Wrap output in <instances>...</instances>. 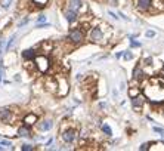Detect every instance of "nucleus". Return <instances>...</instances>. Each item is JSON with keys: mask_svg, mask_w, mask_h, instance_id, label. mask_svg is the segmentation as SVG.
Here are the masks:
<instances>
[{"mask_svg": "<svg viewBox=\"0 0 164 151\" xmlns=\"http://www.w3.org/2000/svg\"><path fill=\"white\" fill-rule=\"evenodd\" d=\"M146 98L152 102H161L164 101V80L152 77L146 82V88H144Z\"/></svg>", "mask_w": 164, "mask_h": 151, "instance_id": "f257e3e1", "label": "nucleus"}, {"mask_svg": "<svg viewBox=\"0 0 164 151\" xmlns=\"http://www.w3.org/2000/svg\"><path fill=\"white\" fill-rule=\"evenodd\" d=\"M36 64H37V68L40 70L41 73H46V71H48V68H49V59L46 58V56H43V55L37 56V58H36Z\"/></svg>", "mask_w": 164, "mask_h": 151, "instance_id": "f03ea898", "label": "nucleus"}, {"mask_svg": "<svg viewBox=\"0 0 164 151\" xmlns=\"http://www.w3.org/2000/svg\"><path fill=\"white\" fill-rule=\"evenodd\" d=\"M83 37H84V34H83L82 30H73V31H69L68 40L73 43H80L83 40Z\"/></svg>", "mask_w": 164, "mask_h": 151, "instance_id": "7ed1b4c3", "label": "nucleus"}, {"mask_svg": "<svg viewBox=\"0 0 164 151\" xmlns=\"http://www.w3.org/2000/svg\"><path fill=\"white\" fill-rule=\"evenodd\" d=\"M75 138H77V132H75L74 129H68V131H65L62 133V139H64L65 142H68V144L74 142Z\"/></svg>", "mask_w": 164, "mask_h": 151, "instance_id": "20e7f679", "label": "nucleus"}, {"mask_svg": "<svg viewBox=\"0 0 164 151\" xmlns=\"http://www.w3.org/2000/svg\"><path fill=\"white\" fill-rule=\"evenodd\" d=\"M133 3H135V6L139 9V11H142L145 12L151 5V0H133Z\"/></svg>", "mask_w": 164, "mask_h": 151, "instance_id": "39448f33", "label": "nucleus"}, {"mask_svg": "<svg viewBox=\"0 0 164 151\" xmlns=\"http://www.w3.org/2000/svg\"><path fill=\"white\" fill-rule=\"evenodd\" d=\"M90 37H92V40L93 41H101L103 39V34H102V31H101V28H93L92 30V33H90Z\"/></svg>", "mask_w": 164, "mask_h": 151, "instance_id": "423d86ee", "label": "nucleus"}, {"mask_svg": "<svg viewBox=\"0 0 164 151\" xmlns=\"http://www.w3.org/2000/svg\"><path fill=\"white\" fill-rule=\"evenodd\" d=\"M11 110L9 108H3V110H0V120L3 122V123H9V120H11Z\"/></svg>", "mask_w": 164, "mask_h": 151, "instance_id": "0eeeda50", "label": "nucleus"}, {"mask_svg": "<svg viewBox=\"0 0 164 151\" xmlns=\"http://www.w3.org/2000/svg\"><path fill=\"white\" fill-rule=\"evenodd\" d=\"M144 102H145V98L141 95H136L133 99H132V104H133V107H135L136 110H139V108L144 105Z\"/></svg>", "mask_w": 164, "mask_h": 151, "instance_id": "6e6552de", "label": "nucleus"}, {"mask_svg": "<svg viewBox=\"0 0 164 151\" xmlns=\"http://www.w3.org/2000/svg\"><path fill=\"white\" fill-rule=\"evenodd\" d=\"M65 18H67L68 22H74V21L77 19V12L73 11V9H68V11L65 12Z\"/></svg>", "mask_w": 164, "mask_h": 151, "instance_id": "1a4fd4ad", "label": "nucleus"}, {"mask_svg": "<svg viewBox=\"0 0 164 151\" xmlns=\"http://www.w3.org/2000/svg\"><path fill=\"white\" fill-rule=\"evenodd\" d=\"M133 77H135L136 80H139V82H141V80H144L145 73H144V71H142V68H141L139 65H137L136 68H135V71H133Z\"/></svg>", "mask_w": 164, "mask_h": 151, "instance_id": "9d476101", "label": "nucleus"}, {"mask_svg": "<svg viewBox=\"0 0 164 151\" xmlns=\"http://www.w3.org/2000/svg\"><path fill=\"white\" fill-rule=\"evenodd\" d=\"M52 126H53L52 120H43V122L39 124V129H40V131H49V129H52Z\"/></svg>", "mask_w": 164, "mask_h": 151, "instance_id": "9b49d317", "label": "nucleus"}, {"mask_svg": "<svg viewBox=\"0 0 164 151\" xmlns=\"http://www.w3.org/2000/svg\"><path fill=\"white\" fill-rule=\"evenodd\" d=\"M22 58H24V59H33V58H36L34 49H27V50H24V52H22Z\"/></svg>", "mask_w": 164, "mask_h": 151, "instance_id": "f8f14e48", "label": "nucleus"}, {"mask_svg": "<svg viewBox=\"0 0 164 151\" xmlns=\"http://www.w3.org/2000/svg\"><path fill=\"white\" fill-rule=\"evenodd\" d=\"M18 135L22 138L25 136H31V132H30V129H28L27 126H21L19 129H18Z\"/></svg>", "mask_w": 164, "mask_h": 151, "instance_id": "ddd939ff", "label": "nucleus"}, {"mask_svg": "<svg viewBox=\"0 0 164 151\" xmlns=\"http://www.w3.org/2000/svg\"><path fill=\"white\" fill-rule=\"evenodd\" d=\"M36 122H37V116H36V114H28V116L24 119V123L28 124V126H30V124H34Z\"/></svg>", "mask_w": 164, "mask_h": 151, "instance_id": "4468645a", "label": "nucleus"}, {"mask_svg": "<svg viewBox=\"0 0 164 151\" xmlns=\"http://www.w3.org/2000/svg\"><path fill=\"white\" fill-rule=\"evenodd\" d=\"M82 5H83V3L80 2V0H71V3H69V9H73V11L77 12V11L82 7Z\"/></svg>", "mask_w": 164, "mask_h": 151, "instance_id": "2eb2a0df", "label": "nucleus"}, {"mask_svg": "<svg viewBox=\"0 0 164 151\" xmlns=\"http://www.w3.org/2000/svg\"><path fill=\"white\" fill-rule=\"evenodd\" d=\"M154 6L158 9H164V0H154Z\"/></svg>", "mask_w": 164, "mask_h": 151, "instance_id": "dca6fc26", "label": "nucleus"}, {"mask_svg": "<svg viewBox=\"0 0 164 151\" xmlns=\"http://www.w3.org/2000/svg\"><path fill=\"white\" fill-rule=\"evenodd\" d=\"M0 145H5V147H12V142H11V141H6V139H0Z\"/></svg>", "mask_w": 164, "mask_h": 151, "instance_id": "f3484780", "label": "nucleus"}, {"mask_svg": "<svg viewBox=\"0 0 164 151\" xmlns=\"http://www.w3.org/2000/svg\"><path fill=\"white\" fill-rule=\"evenodd\" d=\"M21 150H22V151H31V150H33V145L24 144V145H22V147H21Z\"/></svg>", "mask_w": 164, "mask_h": 151, "instance_id": "a211bd4d", "label": "nucleus"}, {"mask_svg": "<svg viewBox=\"0 0 164 151\" xmlns=\"http://www.w3.org/2000/svg\"><path fill=\"white\" fill-rule=\"evenodd\" d=\"M11 2L12 0H2V6L5 7V9H7V7L11 6Z\"/></svg>", "mask_w": 164, "mask_h": 151, "instance_id": "6ab92c4d", "label": "nucleus"}, {"mask_svg": "<svg viewBox=\"0 0 164 151\" xmlns=\"http://www.w3.org/2000/svg\"><path fill=\"white\" fill-rule=\"evenodd\" d=\"M102 131L107 133V135H111V127L109 126H107V124H103L102 126Z\"/></svg>", "mask_w": 164, "mask_h": 151, "instance_id": "aec40b11", "label": "nucleus"}, {"mask_svg": "<svg viewBox=\"0 0 164 151\" xmlns=\"http://www.w3.org/2000/svg\"><path fill=\"white\" fill-rule=\"evenodd\" d=\"M46 2H48V0H34V3L37 5V6H44Z\"/></svg>", "mask_w": 164, "mask_h": 151, "instance_id": "412c9836", "label": "nucleus"}, {"mask_svg": "<svg viewBox=\"0 0 164 151\" xmlns=\"http://www.w3.org/2000/svg\"><path fill=\"white\" fill-rule=\"evenodd\" d=\"M154 132H157V133H160V135H163V136H164V129H161V127L154 126Z\"/></svg>", "mask_w": 164, "mask_h": 151, "instance_id": "4be33fe9", "label": "nucleus"}, {"mask_svg": "<svg viewBox=\"0 0 164 151\" xmlns=\"http://www.w3.org/2000/svg\"><path fill=\"white\" fill-rule=\"evenodd\" d=\"M149 142H146V144H142V145H141V147H139V150H141V151H144V150H148V148H149Z\"/></svg>", "mask_w": 164, "mask_h": 151, "instance_id": "5701e85b", "label": "nucleus"}, {"mask_svg": "<svg viewBox=\"0 0 164 151\" xmlns=\"http://www.w3.org/2000/svg\"><path fill=\"white\" fill-rule=\"evenodd\" d=\"M40 22H46V16H44V15H40V16H39V19H37V24H40Z\"/></svg>", "mask_w": 164, "mask_h": 151, "instance_id": "b1692460", "label": "nucleus"}, {"mask_svg": "<svg viewBox=\"0 0 164 151\" xmlns=\"http://www.w3.org/2000/svg\"><path fill=\"white\" fill-rule=\"evenodd\" d=\"M130 45H132V48H139V46H141V43H137V41H135L133 39H132V41H130Z\"/></svg>", "mask_w": 164, "mask_h": 151, "instance_id": "393cba45", "label": "nucleus"}, {"mask_svg": "<svg viewBox=\"0 0 164 151\" xmlns=\"http://www.w3.org/2000/svg\"><path fill=\"white\" fill-rule=\"evenodd\" d=\"M130 96H136L137 95V89H130Z\"/></svg>", "mask_w": 164, "mask_h": 151, "instance_id": "a878e982", "label": "nucleus"}, {"mask_svg": "<svg viewBox=\"0 0 164 151\" xmlns=\"http://www.w3.org/2000/svg\"><path fill=\"white\" fill-rule=\"evenodd\" d=\"M124 58H126V59H132V58H133V55H132L130 52H126V54H124Z\"/></svg>", "mask_w": 164, "mask_h": 151, "instance_id": "bb28decb", "label": "nucleus"}, {"mask_svg": "<svg viewBox=\"0 0 164 151\" xmlns=\"http://www.w3.org/2000/svg\"><path fill=\"white\" fill-rule=\"evenodd\" d=\"M2 52H3V41H0V64H2Z\"/></svg>", "mask_w": 164, "mask_h": 151, "instance_id": "cd10ccee", "label": "nucleus"}, {"mask_svg": "<svg viewBox=\"0 0 164 151\" xmlns=\"http://www.w3.org/2000/svg\"><path fill=\"white\" fill-rule=\"evenodd\" d=\"M154 36H155L154 31H146V37H154Z\"/></svg>", "mask_w": 164, "mask_h": 151, "instance_id": "c85d7f7f", "label": "nucleus"}, {"mask_svg": "<svg viewBox=\"0 0 164 151\" xmlns=\"http://www.w3.org/2000/svg\"><path fill=\"white\" fill-rule=\"evenodd\" d=\"M2 77H3V70L0 68V82H2Z\"/></svg>", "mask_w": 164, "mask_h": 151, "instance_id": "c756f323", "label": "nucleus"}, {"mask_svg": "<svg viewBox=\"0 0 164 151\" xmlns=\"http://www.w3.org/2000/svg\"><path fill=\"white\" fill-rule=\"evenodd\" d=\"M2 150H3V148H2V147H0V151H2Z\"/></svg>", "mask_w": 164, "mask_h": 151, "instance_id": "7c9ffc66", "label": "nucleus"}]
</instances>
